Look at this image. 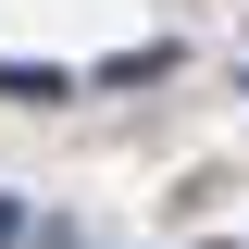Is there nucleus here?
I'll return each mask as SVG.
<instances>
[{
    "instance_id": "nucleus-1",
    "label": "nucleus",
    "mask_w": 249,
    "mask_h": 249,
    "mask_svg": "<svg viewBox=\"0 0 249 249\" xmlns=\"http://www.w3.org/2000/svg\"><path fill=\"white\" fill-rule=\"evenodd\" d=\"M175 37H137V50H112V62H100V88H162V75H175Z\"/></svg>"
},
{
    "instance_id": "nucleus-2",
    "label": "nucleus",
    "mask_w": 249,
    "mask_h": 249,
    "mask_svg": "<svg viewBox=\"0 0 249 249\" xmlns=\"http://www.w3.org/2000/svg\"><path fill=\"white\" fill-rule=\"evenodd\" d=\"M0 88H13V100H62L75 75H62V62H0Z\"/></svg>"
},
{
    "instance_id": "nucleus-3",
    "label": "nucleus",
    "mask_w": 249,
    "mask_h": 249,
    "mask_svg": "<svg viewBox=\"0 0 249 249\" xmlns=\"http://www.w3.org/2000/svg\"><path fill=\"white\" fill-rule=\"evenodd\" d=\"M13 237H25V199H0V249H13Z\"/></svg>"
},
{
    "instance_id": "nucleus-4",
    "label": "nucleus",
    "mask_w": 249,
    "mask_h": 249,
    "mask_svg": "<svg viewBox=\"0 0 249 249\" xmlns=\"http://www.w3.org/2000/svg\"><path fill=\"white\" fill-rule=\"evenodd\" d=\"M237 75H249V62H237Z\"/></svg>"
}]
</instances>
